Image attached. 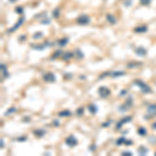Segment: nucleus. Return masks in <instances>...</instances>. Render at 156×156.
<instances>
[{
	"label": "nucleus",
	"mask_w": 156,
	"mask_h": 156,
	"mask_svg": "<svg viewBox=\"0 0 156 156\" xmlns=\"http://www.w3.org/2000/svg\"><path fill=\"white\" fill-rule=\"evenodd\" d=\"M134 84L137 85L138 88L141 89V91L143 93H145V94H150V93H152V90H151V88L148 85V84H146L144 81H142V80H134Z\"/></svg>",
	"instance_id": "1"
},
{
	"label": "nucleus",
	"mask_w": 156,
	"mask_h": 156,
	"mask_svg": "<svg viewBox=\"0 0 156 156\" xmlns=\"http://www.w3.org/2000/svg\"><path fill=\"white\" fill-rule=\"evenodd\" d=\"M76 21H77V23L79 25H88L91 20H90V17L88 15L82 14V15H80L79 17H78Z\"/></svg>",
	"instance_id": "2"
},
{
	"label": "nucleus",
	"mask_w": 156,
	"mask_h": 156,
	"mask_svg": "<svg viewBox=\"0 0 156 156\" xmlns=\"http://www.w3.org/2000/svg\"><path fill=\"white\" fill-rule=\"evenodd\" d=\"M98 94H99L100 97L106 98L110 95V90L108 88H106V86H100V88L98 89Z\"/></svg>",
	"instance_id": "3"
},
{
	"label": "nucleus",
	"mask_w": 156,
	"mask_h": 156,
	"mask_svg": "<svg viewBox=\"0 0 156 156\" xmlns=\"http://www.w3.org/2000/svg\"><path fill=\"white\" fill-rule=\"evenodd\" d=\"M147 111H148L149 116L144 117V119H146V120L150 119L151 117H153V116H156V104H151V105H149L148 108H147Z\"/></svg>",
	"instance_id": "4"
},
{
	"label": "nucleus",
	"mask_w": 156,
	"mask_h": 156,
	"mask_svg": "<svg viewBox=\"0 0 156 156\" xmlns=\"http://www.w3.org/2000/svg\"><path fill=\"white\" fill-rule=\"evenodd\" d=\"M43 79L46 82H55L56 77L52 72H47L45 74H43Z\"/></svg>",
	"instance_id": "5"
},
{
	"label": "nucleus",
	"mask_w": 156,
	"mask_h": 156,
	"mask_svg": "<svg viewBox=\"0 0 156 156\" xmlns=\"http://www.w3.org/2000/svg\"><path fill=\"white\" fill-rule=\"evenodd\" d=\"M66 144L69 146V147H75L77 144H78V141H77V138L74 136V135H70V136H68L66 138Z\"/></svg>",
	"instance_id": "6"
},
{
	"label": "nucleus",
	"mask_w": 156,
	"mask_h": 156,
	"mask_svg": "<svg viewBox=\"0 0 156 156\" xmlns=\"http://www.w3.org/2000/svg\"><path fill=\"white\" fill-rule=\"evenodd\" d=\"M132 120V117L131 116H127V117H124V118L122 119V120H120L118 123H117V125H116V128L117 129H120V128H122V126L124 124H126V123H128V122H130V121Z\"/></svg>",
	"instance_id": "7"
},
{
	"label": "nucleus",
	"mask_w": 156,
	"mask_h": 156,
	"mask_svg": "<svg viewBox=\"0 0 156 156\" xmlns=\"http://www.w3.org/2000/svg\"><path fill=\"white\" fill-rule=\"evenodd\" d=\"M23 23H24V17H22V18H20V19L18 20V22H17V23H16L14 26H13L12 28H10V29H8V32L11 33V32H14V31H16V30L18 29V28H19L20 26L22 25Z\"/></svg>",
	"instance_id": "8"
},
{
	"label": "nucleus",
	"mask_w": 156,
	"mask_h": 156,
	"mask_svg": "<svg viewBox=\"0 0 156 156\" xmlns=\"http://www.w3.org/2000/svg\"><path fill=\"white\" fill-rule=\"evenodd\" d=\"M73 57H74V53H73V52H70V51L65 52V53H63V55H62L63 60H66V62L67 60H70Z\"/></svg>",
	"instance_id": "9"
},
{
	"label": "nucleus",
	"mask_w": 156,
	"mask_h": 156,
	"mask_svg": "<svg viewBox=\"0 0 156 156\" xmlns=\"http://www.w3.org/2000/svg\"><path fill=\"white\" fill-rule=\"evenodd\" d=\"M133 30H134V32H136V33H143V32L148 31V27H147L146 25H142V26H137V27H135Z\"/></svg>",
	"instance_id": "10"
},
{
	"label": "nucleus",
	"mask_w": 156,
	"mask_h": 156,
	"mask_svg": "<svg viewBox=\"0 0 156 156\" xmlns=\"http://www.w3.org/2000/svg\"><path fill=\"white\" fill-rule=\"evenodd\" d=\"M135 53L138 55V56H146L147 55V50L144 48V47H137V48L135 49Z\"/></svg>",
	"instance_id": "11"
},
{
	"label": "nucleus",
	"mask_w": 156,
	"mask_h": 156,
	"mask_svg": "<svg viewBox=\"0 0 156 156\" xmlns=\"http://www.w3.org/2000/svg\"><path fill=\"white\" fill-rule=\"evenodd\" d=\"M33 134L36 136H38V137H42V136H44L46 134V130H44V129H36V130H33Z\"/></svg>",
	"instance_id": "12"
},
{
	"label": "nucleus",
	"mask_w": 156,
	"mask_h": 156,
	"mask_svg": "<svg viewBox=\"0 0 156 156\" xmlns=\"http://www.w3.org/2000/svg\"><path fill=\"white\" fill-rule=\"evenodd\" d=\"M88 110H89L92 115H96L97 111H98V108H97V106L95 105V104H90V105L88 106Z\"/></svg>",
	"instance_id": "13"
},
{
	"label": "nucleus",
	"mask_w": 156,
	"mask_h": 156,
	"mask_svg": "<svg viewBox=\"0 0 156 156\" xmlns=\"http://www.w3.org/2000/svg\"><path fill=\"white\" fill-rule=\"evenodd\" d=\"M69 43V39L68 38H63V39H59L58 42H57V45L59 47H65Z\"/></svg>",
	"instance_id": "14"
},
{
	"label": "nucleus",
	"mask_w": 156,
	"mask_h": 156,
	"mask_svg": "<svg viewBox=\"0 0 156 156\" xmlns=\"http://www.w3.org/2000/svg\"><path fill=\"white\" fill-rule=\"evenodd\" d=\"M0 67H1V72H2V75L4 76V78H7L8 76H10V74H8V72H7V69H6V66L4 65L3 63L0 65Z\"/></svg>",
	"instance_id": "15"
},
{
	"label": "nucleus",
	"mask_w": 156,
	"mask_h": 156,
	"mask_svg": "<svg viewBox=\"0 0 156 156\" xmlns=\"http://www.w3.org/2000/svg\"><path fill=\"white\" fill-rule=\"evenodd\" d=\"M123 75H125V72L124 71H115V72H110V75L109 76L116 78V77H120V76H123Z\"/></svg>",
	"instance_id": "16"
},
{
	"label": "nucleus",
	"mask_w": 156,
	"mask_h": 156,
	"mask_svg": "<svg viewBox=\"0 0 156 156\" xmlns=\"http://www.w3.org/2000/svg\"><path fill=\"white\" fill-rule=\"evenodd\" d=\"M106 20H107V22H109L110 24H116L117 23L116 18L111 14H107L106 15Z\"/></svg>",
	"instance_id": "17"
},
{
	"label": "nucleus",
	"mask_w": 156,
	"mask_h": 156,
	"mask_svg": "<svg viewBox=\"0 0 156 156\" xmlns=\"http://www.w3.org/2000/svg\"><path fill=\"white\" fill-rule=\"evenodd\" d=\"M142 64L143 63H141V62H132V63H128V65H127V67L129 68V69H132V68H137V67H140V66H142Z\"/></svg>",
	"instance_id": "18"
},
{
	"label": "nucleus",
	"mask_w": 156,
	"mask_h": 156,
	"mask_svg": "<svg viewBox=\"0 0 156 156\" xmlns=\"http://www.w3.org/2000/svg\"><path fill=\"white\" fill-rule=\"evenodd\" d=\"M137 152H138L140 155H146L147 153H148V149H147L146 147H144V146H141L140 148H138Z\"/></svg>",
	"instance_id": "19"
},
{
	"label": "nucleus",
	"mask_w": 156,
	"mask_h": 156,
	"mask_svg": "<svg viewBox=\"0 0 156 156\" xmlns=\"http://www.w3.org/2000/svg\"><path fill=\"white\" fill-rule=\"evenodd\" d=\"M72 112L70 110H62L58 112V117H70Z\"/></svg>",
	"instance_id": "20"
},
{
	"label": "nucleus",
	"mask_w": 156,
	"mask_h": 156,
	"mask_svg": "<svg viewBox=\"0 0 156 156\" xmlns=\"http://www.w3.org/2000/svg\"><path fill=\"white\" fill-rule=\"evenodd\" d=\"M52 16H53L54 19H57L58 17L60 16V10H59L58 7H56V8H54V10H53V12H52Z\"/></svg>",
	"instance_id": "21"
},
{
	"label": "nucleus",
	"mask_w": 156,
	"mask_h": 156,
	"mask_svg": "<svg viewBox=\"0 0 156 156\" xmlns=\"http://www.w3.org/2000/svg\"><path fill=\"white\" fill-rule=\"evenodd\" d=\"M137 133L140 134V135L144 136V135H147V129L144 128V127H140L137 129Z\"/></svg>",
	"instance_id": "22"
},
{
	"label": "nucleus",
	"mask_w": 156,
	"mask_h": 156,
	"mask_svg": "<svg viewBox=\"0 0 156 156\" xmlns=\"http://www.w3.org/2000/svg\"><path fill=\"white\" fill-rule=\"evenodd\" d=\"M75 54H76V57L79 58V59H82V58L84 57V54L82 53L80 49H76V50H75Z\"/></svg>",
	"instance_id": "23"
},
{
	"label": "nucleus",
	"mask_w": 156,
	"mask_h": 156,
	"mask_svg": "<svg viewBox=\"0 0 156 156\" xmlns=\"http://www.w3.org/2000/svg\"><path fill=\"white\" fill-rule=\"evenodd\" d=\"M60 55H63V52L60 51V50H57V51H55L53 54H52V56H51V59H55V58H57V57H59Z\"/></svg>",
	"instance_id": "24"
},
{
	"label": "nucleus",
	"mask_w": 156,
	"mask_h": 156,
	"mask_svg": "<svg viewBox=\"0 0 156 156\" xmlns=\"http://www.w3.org/2000/svg\"><path fill=\"white\" fill-rule=\"evenodd\" d=\"M32 46V49H36V50H44L45 49V44L44 45H31Z\"/></svg>",
	"instance_id": "25"
},
{
	"label": "nucleus",
	"mask_w": 156,
	"mask_h": 156,
	"mask_svg": "<svg viewBox=\"0 0 156 156\" xmlns=\"http://www.w3.org/2000/svg\"><path fill=\"white\" fill-rule=\"evenodd\" d=\"M16 111V107H10L8 109L5 111V116H10L12 114H14V112Z\"/></svg>",
	"instance_id": "26"
},
{
	"label": "nucleus",
	"mask_w": 156,
	"mask_h": 156,
	"mask_svg": "<svg viewBox=\"0 0 156 156\" xmlns=\"http://www.w3.org/2000/svg\"><path fill=\"white\" fill-rule=\"evenodd\" d=\"M125 142H126V138H125L124 136H122V137H120V138L117 140V145L120 146V145H122V144H125Z\"/></svg>",
	"instance_id": "27"
},
{
	"label": "nucleus",
	"mask_w": 156,
	"mask_h": 156,
	"mask_svg": "<svg viewBox=\"0 0 156 156\" xmlns=\"http://www.w3.org/2000/svg\"><path fill=\"white\" fill-rule=\"evenodd\" d=\"M83 111H84L83 107H79V108H77V110H76V115L77 116H82L83 115Z\"/></svg>",
	"instance_id": "28"
},
{
	"label": "nucleus",
	"mask_w": 156,
	"mask_h": 156,
	"mask_svg": "<svg viewBox=\"0 0 156 156\" xmlns=\"http://www.w3.org/2000/svg\"><path fill=\"white\" fill-rule=\"evenodd\" d=\"M43 37V32H36L33 34V39L34 40H38V39H41Z\"/></svg>",
	"instance_id": "29"
},
{
	"label": "nucleus",
	"mask_w": 156,
	"mask_h": 156,
	"mask_svg": "<svg viewBox=\"0 0 156 156\" xmlns=\"http://www.w3.org/2000/svg\"><path fill=\"white\" fill-rule=\"evenodd\" d=\"M151 1H152V0H140L142 5H149V4L151 3Z\"/></svg>",
	"instance_id": "30"
},
{
	"label": "nucleus",
	"mask_w": 156,
	"mask_h": 156,
	"mask_svg": "<svg viewBox=\"0 0 156 156\" xmlns=\"http://www.w3.org/2000/svg\"><path fill=\"white\" fill-rule=\"evenodd\" d=\"M123 1H124V5L126 7L130 6L132 4V0H123Z\"/></svg>",
	"instance_id": "31"
},
{
	"label": "nucleus",
	"mask_w": 156,
	"mask_h": 156,
	"mask_svg": "<svg viewBox=\"0 0 156 156\" xmlns=\"http://www.w3.org/2000/svg\"><path fill=\"white\" fill-rule=\"evenodd\" d=\"M16 13H17V14H23V7H21V6H17L16 7Z\"/></svg>",
	"instance_id": "32"
},
{
	"label": "nucleus",
	"mask_w": 156,
	"mask_h": 156,
	"mask_svg": "<svg viewBox=\"0 0 156 156\" xmlns=\"http://www.w3.org/2000/svg\"><path fill=\"white\" fill-rule=\"evenodd\" d=\"M148 141L151 143V144H156V137H149Z\"/></svg>",
	"instance_id": "33"
},
{
	"label": "nucleus",
	"mask_w": 156,
	"mask_h": 156,
	"mask_svg": "<svg viewBox=\"0 0 156 156\" xmlns=\"http://www.w3.org/2000/svg\"><path fill=\"white\" fill-rule=\"evenodd\" d=\"M17 141H18V142H25V141H26V137H25V136L18 137V138H17Z\"/></svg>",
	"instance_id": "34"
},
{
	"label": "nucleus",
	"mask_w": 156,
	"mask_h": 156,
	"mask_svg": "<svg viewBox=\"0 0 156 156\" xmlns=\"http://www.w3.org/2000/svg\"><path fill=\"white\" fill-rule=\"evenodd\" d=\"M122 155H132V152H130V151H123Z\"/></svg>",
	"instance_id": "35"
},
{
	"label": "nucleus",
	"mask_w": 156,
	"mask_h": 156,
	"mask_svg": "<svg viewBox=\"0 0 156 156\" xmlns=\"http://www.w3.org/2000/svg\"><path fill=\"white\" fill-rule=\"evenodd\" d=\"M110 125V121H107L106 123H103L102 124V127H107V126H109Z\"/></svg>",
	"instance_id": "36"
},
{
	"label": "nucleus",
	"mask_w": 156,
	"mask_h": 156,
	"mask_svg": "<svg viewBox=\"0 0 156 156\" xmlns=\"http://www.w3.org/2000/svg\"><path fill=\"white\" fill-rule=\"evenodd\" d=\"M42 24H50V20H49V19L43 20V21H42Z\"/></svg>",
	"instance_id": "37"
},
{
	"label": "nucleus",
	"mask_w": 156,
	"mask_h": 156,
	"mask_svg": "<svg viewBox=\"0 0 156 156\" xmlns=\"http://www.w3.org/2000/svg\"><path fill=\"white\" fill-rule=\"evenodd\" d=\"M25 38H26L25 36H22V37H21V36H20V37H19V39H20V40H19V41H20V42H23V41L25 40Z\"/></svg>",
	"instance_id": "38"
},
{
	"label": "nucleus",
	"mask_w": 156,
	"mask_h": 156,
	"mask_svg": "<svg viewBox=\"0 0 156 156\" xmlns=\"http://www.w3.org/2000/svg\"><path fill=\"white\" fill-rule=\"evenodd\" d=\"M95 149H96V147H95V145H91V147H90V150H91V151H94Z\"/></svg>",
	"instance_id": "39"
},
{
	"label": "nucleus",
	"mask_w": 156,
	"mask_h": 156,
	"mask_svg": "<svg viewBox=\"0 0 156 156\" xmlns=\"http://www.w3.org/2000/svg\"><path fill=\"white\" fill-rule=\"evenodd\" d=\"M125 94H126V91H125V90H124V91H122V92H121V93H120V96H121V97H122V96H124V95H125Z\"/></svg>",
	"instance_id": "40"
},
{
	"label": "nucleus",
	"mask_w": 156,
	"mask_h": 156,
	"mask_svg": "<svg viewBox=\"0 0 156 156\" xmlns=\"http://www.w3.org/2000/svg\"><path fill=\"white\" fill-rule=\"evenodd\" d=\"M125 144H126V145H131V144H132V141H127V140H126Z\"/></svg>",
	"instance_id": "41"
},
{
	"label": "nucleus",
	"mask_w": 156,
	"mask_h": 156,
	"mask_svg": "<svg viewBox=\"0 0 156 156\" xmlns=\"http://www.w3.org/2000/svg\"><path fill=\"white\" fill-rule=\"evenodd\" d=\"M53 124L55 125V126H58V125H59V123H58V121H56V120H55V121H53Z\"/></svg>",
	"instance_id": "42"
},
{
	"label": "nucleus",
	"mask_w": 156,
	"mask_h": 156,
	"mask_svg": "<svg viewBox=\"0 0 156 156\" xmlns=\"http://www.w3.org/2000/svg\"><path fill=\"white\" fill-rule=\"evenodd\" d=\"M8 1H10L11 3H15V2H17V1H18V0H8Z\"/></svg>",
	"instance_id": "43"
},
{
	"label": "nucleus",
	"mask_w": 156,
	"mask_h": 156,
	"mask_svg": "<svg viewBox=\"0 0 156 156\" xmlns=\"http://www.w3.org/2000/svg\"><path fill=\"white\" fill-rule=\"evenodd\" d=\"M152 127H153L154 129H156V122H155V123H154V124L152 125Z\"/></svg>",
	"instance_id": "44"
},
{
	"label": "nucleus",
	"mask_w": 156,
	"mask_h": 156,
	"mask_svg": "<svg viewBox=\"0 0 156 156\" xmlns=\"http://www.w3.org/2000/svg\"><path fill=\"white\" fill-rule=\"evenodd\" d=\"M1 148H3V140H1Z\"/></svg>",
	"instance_id": "45"
}]
</instances>
